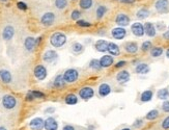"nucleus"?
<instances>
[{"mask_svg": "<svg viewBox=\"0 0 169 130\" xmlns=\"http://www.w3.org/2000/svg\"><path fill=\"white\" fill-rule=\"evenodd\" d=\"M154 97V93L151 90H146L141 93L140 95V101L141 102H149Z\"/></svg>", "mask_w": 169, "mask_h": 130, "instance_id": "nucleus-28", "label": "nucleus"}, {"mask_svg": "<svg viewBox=\"0 0 169 130\" xmlns=\"http://www.w3.org/2000/svg\"><path fill=\"white\" fill-rule=\"evenodd\" d=\"M131 31L135 37L141 38L145 34L144 31V24L140 23V22H135L131 25Z\"/></svg>", "mask_w": 169, "mask_h": 130, "instance_id": "nucleus-9", "label": "nucleus"}, {"mask_svg": "<svg viewBox=\"0 0 169 130\" xmlns=\"http://www.w3.org/2000/svg\"><path fill=\"white\" fill-rule=\"evenodd\" d=\"M149 52H151V56L152 57H160L162 54H163L164 52V49L160 46H157V47H152L151 50H149Z\"/></svg>", "mask_w": 169, "mask_h": 130, "instance_id": "nucleus-32", "label": "nucleus"}, {"mask_svg": "<svg viewBox=\"0 0 169 130\" xmlns=\"http://www.w3.org/2000/svg\"><path fill=\"white\" fill-rule=\"evenodd\" d=\"M66 80L63 78V74H58V75L54 78L53 81V86L55 89H62V87L66 86Z\"/></svg>", "mask_w": 169, "mask_h": 130, "instance_id": "nucleus-23", "label": "nucleus"}, {"mask_svg": "<svg viewBox=\"0 0 169 130\" xmlns=\"http://www.w3.org/2000/svg\"><path fill=\"white\" fill-rule=\"evenodd\" d=\"M111 92H112V87L107 82L101 83L99 86V89H97V94H99V96L101 98H105V97L108 96L109 94H111Z\"/></svg>", "mask_w": 169, "mask_h": 130, "instance_id": "nucleus-11", "label": "nucleus"}, {"mask_svg": "<svg viewBox=\"0 0 169 130\" xmlns=\"http://www.w3.org/2000/svg\"><path fill=\"white\" fill-rule=\"evenodd\" d=\"M143 124H144L143 120H142V119H137L134 123H133V128L139 129V128H141L142 126H143Z\"/></svg>", "mask_w": 169, "mask_h": 130, "instance_id": "nucleus-40", "label": "nucleus"}, {"mask_svg": "<svg viewBox=\"0 0 169 130\" xmlns=\"http://www.w3.org/2000/svg\"><path fill=\"white\" fill-rule=\"evenodd\" d=\"M93 6V0H79V8L83 11H89Z\"/></svg>", "mask_w": 169, "mask_h": 130, "instance_id": "nucleus-29", "label": "nucleus"}, {"mask_svg": "<svg viewBox=\"0 0 169 130\" xmlns=\"http://www.w3.org/2000/svg\"><path fill=\"white\" fill-rule=\"evenodd\" d=\"M50 44L52 45L53 47L55 48H60L64 46L67 44V35L64 32H61V31H56V32H53L50 37Z\"/></svg>", "mask_w": 169, "mask_h": 130, "instance_id": "nucleus-1", "label": "nucleus"}, {"mask_svg": "<svg viewBox=\"0 0 169 130\" xmlns=\"http://www.w3.org/2000/svg\"><path fill=\"white\" fill-rule=\"evenodd\" d=\"M0 79L2 80V82H3V83L9 84V83L12 82V73L9 72L8 70L1 69V70H0Z\"/></svg>", "mask_w": 169, "mask_h": 130, "instance_id": "nucleus-21", "label": "nucleus"}, {"mask_svg": "<svg viewBox=\"0 0 169 130\" xmlns=\"http://www.w3.org/2000/svg\"><path fill=\"white\" fill-rule=\"evenodd\" d=\"M116 80L118 81L119 83H127L131 78V75H130V72L127 70H122L116 74Z\"/></svg>", "mask_w": 169, "mask_h": 130, "instance_id": "nucleus-18", "label": "nucleus"}, {"mask_svg": "<svg viewBox=\"0 0 169 130\" xmlns=\"http://www.w3.org/2000/svg\"><path fill=\"white\" fill-rule=\"evenodd\" d=\"M123 49L129 54H136L139 50V47L136 42H127L123 45Z\"/></svg>", "mask_w": 169, "mask_h": 130, "instance_id": "nucleus-16", "label": "nucleus"}, {"mask_svg": "<svg viewBox=\"0 0 169 130\" xmlns=\"http://www.w3.org/2000/svg\"><path fill=\"white\" fill-rule=\"evenodd\" d=\"M107 12H108V8H107L106 5L104 4L97 5L96 8V18L97 20H101V19H103L104 16L107 14Z\"/></svg>", "mask_w": 169, "mask_h": 130, "instance_id": "nucleus-26", "label": "nucleus"}, {"mask_svg": "<svg viewBox=\"0 0 169 130\" xmlns=\"http://www.w3.org/2000/svg\"><path fill=\"white\" fill-rule=\"evenodd\" d=\"M45 130H58V122L53 117H48L45 120Z\"/></svg>", "mask_w": 169, "mask_h": 130, "instance_id": "nucleus-17", "label": "nucleus"}, {"mask_svg": "<svg viewBox=\"0 0 169 130\" xmlns=\"http://www.w3.org/2000/svg\"><path fill=\"white\" fill-rule=\"evenodd\" d=\"M32 94H33L35 99H44L46 97V95L43 92H41V91H32Z\"/></svg>", "mask_w": 169, "mask_h": 130, "instance_id": "nucleus-41", "label": "nucleus"}, {"mask_svg": "<svg viewBox=\"0 0 169 130\" xmlns=\"http://www.w3.org/2000/svg\"><path fill=\"white\" fill-rule=\"evenodd\" d=\"M79 77H80L79 71L77 69H75V68H70V69L64 71V73H63V78L67 83L76 82V81L79 79Z\"/></svg>", "mask_w": 169, "mask_h": 130, "instance_id": "nucleus-3", "label": "nucleus"}, {"mask_svg": "<svg viewBox=\"0 0 169 130\" xmlns=\"http://www.w3.org/2000/svg\"><path fill=\"white\" fill-rule=\"evenodd\" d=\"M162 110L164 112H169V100H164L162 103Z\"/></svg>", "mask_w": 169, "mask_h": 130, "instance_id": "nucleus-43", "label": "nucleus"}, {"mask_svg": "<svg viewBox=\"0 0 169 130\" xmlns=\"http://www.w3.org/2000/svg\"><path fill=\"white\" fill-rule=\"evenodd\" d=\"M135 72L140 75L147 74L149 72V66L145 63H139L135 66Z\"/></svg>", "mask_w": 169, "mask_h": 130, "instance_id": "nucleus-25", "label": "nucleus"}, {"mask_svg": "<svg viewBox=\"0 0 169 130\" xmlns=\"http://www.w3.org/2000/svg\"><path fill=\"white\" fill-rule=\"evenodd\" d=\"M41 41H42V37H38L37 39H35V43H37V46L41 44Z\"/></svg>", "mask_w": 169, "mask_h": 130, "instance_id": "nucleus-50", "label": "nucleus"}, {"mask_svg": "<svg viewBox=\"0 0 169 130\" xmlns=\"http://www.w3.org/2000/svg\"><path fill=\"white\" fill-rule=\"evenodd\" d=\"M77 25L79 27H82V28H88V27H92V23L86 20H83V19H80V20L77 21Z\"/></svg>", "mask_w": 169, "mask_h": 130, "instance_id": "nucleus-39", "label": "nucleus"}, {"mask_svg": "<svg viewBox=\"0 0 169 130\" xmlns=\"http://www.w3.org/2000/svg\"><path fill=\"white\" fill-rule=\"evenodd\" d=\"M127 65V61L126 60H119L117 63L115 64V68L116 69H122V67H125Z\"/></svg>", "mask_w": 169, "mask_h": 130, "instance_id": "nucleus-46", "label": "nucleus"}, {"mask_svg": "<svg viewBox=\"0 0 169 130\" xmlns=\"http://www.w3.org/2000/svg\"><path fill=\"white\" fill-rule=\"evenodd\" d=\"M33 74H34V77L37 78V80L43 81L47 78L48 71L46 69V67L43 66V65H37V66H35L34 68Z\"/></svg>", "mask_w": 169, "mask_h": 130, "instance_id": "nucleus-6", "label": "nucleus"}, {"mask_svg": "<svg viewBox=\"0 0 169 130\" xmlns=\"http://www.w3.org/2000/svg\"><path fill=\"white\" fill-rule=\"evenodd\" d=\"M130 22H131V19L125 13H119V14L116 15L115 23L118 26H121V27H127L128 25H130Z\"/></svg>", "mask_w": 169, "mask_h": 130, "instance_id": "nucleus-8", "label": "nucleus"}, {"mask_svg": "<svg viewBox=\"0 0 169 130\" xmlns=\"http://www.w3.org/2000/svg\"><path fill=\"white\" fill-rule=\"evenodd\" d=\"M155 8L159 14H167L169 12V0H157Z\"/></svg>", "mask_w": 169, "mask_h": 130, "instance_id": "nucleus-7", "label": "nucleus"}, {"mask_svg": "<svg viewBox=\"0 0 169 130\" xmlns=\"http://www.w3.org/2000/svg\"><path fill=\"white\" fill-rule=\"evenodd\" d=\"M55 20H56V15L53 12H47L41 17L42 25L46 26V27H50V26L53 25Z\"/></svg>", "mask_w": 169, "mask_h": 130, "instance_id": "nucleus-5", "label": "nucleus"}, {"mask_svg": "<svg viewBox=\"0 0 169 130\" xmlns=\"http://www.w3.org/2000/svg\"><path fill=\"white\" fill-rule=\"evenodd\" d=\"M78 95H79L80 99L84 100V101H88V100L93 98V96H95V90L92 86H84L79 90Z\"/></svg>", "mask_w": 169, "mask_h": 130, "instance_id": "nucleus-4", "label": "nucleus"}, {"mask_svg": "<svg viewBox=\"0 0 169 130\" xmlns=\"http://www.w3.org/2000/svg\"><path fill=\"white\" fill-rule=\"evenodd\" d=\"M73 1H76V0H73Z\"/></svg>", "mask_w": 169, "mask_h": 130, "instance_id": "nucleus-55", "label": "nucleus"}, {"mask_svg": "<svg viewBox=\"0 0 169 130\" xmlns=\"http://www.w3.org/2000/svg\"><path fill=\"white\" fill-rule=\"evenodd\" d=\"M0 130H7L5 127H3V126H0Z\"/></svg>", "mask_w": 169, "mask_h": 130, "instance_id": "nucleus-52", "label": "nucleus"}, {"mask_svg": "<svg viewBox=\"0 0 169 130\" xmlns=\"http://www.w3.org/2000/svg\"><path fill=\"white\" fill-rule=\"evenodd\" d=\"M108 44H109V42L106 40H97L95 44V49L97 52L105 53V52L108 51Z\"/></svg>", "mask_w": 169, "mask_h": 130, "instance_id": "nucleus-19", "label": "nucleus"}, {"mask_svg": "<svg viewBox=\"0 0 169 130\" xmlns=\"http://www.w3.org/2000/svg\"><path fill=\"white\" fill-rule=\"evenodd\" d=\"M168 29H169V27H168Z\"/></svg>", "mask_w": 169, "mask_h": 130, "instance_id": "nucleus-56", "label": "nucleus"}, {"mask_svg": "<svg viewBox=\"0 0 169 130\" xmlns=\"http://www.w3.org/2000/svg\"><path fill=\"white\" fill-rule=\"evenodd\" d=\"M29 127L31 130H43L45 127V121L42 118H34L29 122Z\"/></svg>", "mask_w": 169, "mask_h": 130, "instance_id": "nucleus-14", "label": "nucleus"}, {"mask_svg": "<svg viewBox=\"0 0 169 130\" xmlns=\"http://www.w3.org/2000/svg\"><path fill=\"white\" fill-rule=\"evenodd\" d=\"M121 130H131V129L128 128V127H126V128H122V129H121Z\"/></svg>", "mask_w": 169, "mask_h": 130, "instance_id": "nucleus-53", "label": "nucleus"}, {"mask_svg": "<svg viewBox=\"0 0 169 130\" xmlns=\"http://www.w3.org/2000/svg\"><path fill=\"white\" fill-rule=\"evenodd\" d=\"M78 101H79L78 97L73 93L67 94V95L66 96V98H64V102H66L67 105H75V104L78 103Z\"/></svg>", "mask_w": 169, "mask_h": 130, "instance_id": "nucleus-30", "label": "nucleus"}, {"mask_svg": "<svg viewBox=\"0 0 169 130\" xmlns=\"http://www.w3.org/2000/svg\"><path fill=\"white\" fill-rule=\"evenodd\" d=\"M58 58V54L55 50H47L43 55V60L47 64H51Z\"/></svg>", "mask_w": 169, "mask_h": 130, "instance_id": "nucleus-15", "label": "nucleus"}, {"mask_svg": "<svg viewBox=\"0 0 169 130\" xmlns=\"http://www.w3.org/2000/svg\"><path fill=\"white\" fill-rule=\"evenodd\" d=\"M71 51L75 55H79L81 53H83L84 46L81 43H79V42H75V43L72 44V46H71Z\"/></svg>", "mask_w": 169, "mask_h": 130, "instance_id": "nucleus-27", "label": "nucleus"}, {"mask_svg": "<svg viewBox=\"0 0 169 130\" xmlns=\"http://www.w3.org/2000/svg\"><path fill=\"white\" fill-rule=\"evenodd\" d=\"M71 19H72L73 21H78L81 19V12L79 9H73L72 13H71Z\"/></svg>", "mask_w": 169, "mask_h": 130, "instance_id": "nucleus-37", "label": "nucleus"}, {"mask_svg": "<svg viewBox=\"0 0 169 130\" xmlns=\"http://www.w3.org/2000/svg\"><path fill=\"white\" fill-rule=\"evenodd\" d=\"M158 99L160 100H167L169 98V90L167 89H160L157 93Z\"/></svg>", "mask_w": 169, "mask_h": 130, "instance_id": "nucleus-34", "label": "nucleus"}, {"mask_svg": "<svg viewBox=\"0 0 169 130\" xmlns=\"http://www.w3.org/2000/svg\"><path fill=\"white\" fill-rule=\"evenodd\" d=\"M54 112H55V108H53V107H49V108L45 110V113H53Z\"/></svg>", "mask_w": 169, "mask_h": 130, "instance_id": "nucleus-48", "label": "nucleus"}, {"mask_svg": "<svg viewBox=\"0 0 169 130\" xmlns=\"http://www.w3.org/2000/svg\"><path fill=\"white\" fill-rule=\"evenodd\" d=\"M144 31L145 34L149 38H154L157 34V29H156V26L152 23V22H146L144 24Z\"/></svg>", "mask_w": 169, "mask_h": 130, "instance_id": "nucleus-20", "label": "nucleus"}, {"mask_svg": "<svg viewBox=\"0 0 169 130\" xmlns=\"http://www.w3.org/2000/svg\"><path fill=\"white\" fill-rule=\"evenodd\" d=\"M8 0H0V2H7Z\"/></svg>", "mask_w": 169, "mask_h": 130, "instance_id": "nucleus-54", "label": "nucleus"}, {"mask_svg": "<svg viewBox=\"0 0 169 130\" xmlns=\"http://www.w3.org/2000/svg\"><path fill=\"white\" fill-rule=\"evenodd\" d=\"M163 38L165 39V40H169V30L164 32V34H163Z\"/></svg>", "mask_w": 169, "mask_h": 130, "instance_id": "nucleus-49", "label": "nucleus"}, {"mask_svg": "<svg viewBox=\"0 0 169 130\" xmlns=\"http://www.w3.org/2000/svg\"><path fill=\"white\" fill-rule=\"evenodd\" d=\"M62 130H76V128H75V126H73V125L67 124L62 127Z\"/></svg>", "mask_w": 169, "mask_h": 130, "instance_id": "nucleus-47", "label": "nucleus"}, {"mask_svg": "<svg viewBox=\"0 0 169 130\" xmlns=\"http://www.w3.org/2000/svg\"><path fill=\"white\" fill-rule=\"evenodd\" d=\"M100 64L103 69H107V68L111 67L114 64V56L110 54H105L100 58Z\"/></svg>", "mask_w": 169, "mask_h": 130, "instance_id": "nucleus-13", "label": "nucleus"}, {"mask_svg": "<svg viewBox=\"0 0 169 130\" xmlns=\"http://www.w3.org/2000/svg\"><path fill=\"white\" fill-rule=\"evenodd\" d=\"M108 53L112 56H118L121 55V48L118 47L117 44L113 43V42H109L108 44Z\"/></svg>", "mask_w": 169, "mask_h": 130, "instance_id": "nucleus-22", "label": "nucleus"}, {"mask_svg": "<svg viewBox=\"0 0 169 130\" xmlns=\"http://www.w3.org/2000/svg\"><path fill=\"white\" fill-rule=\"evenodd\" d=\"M149 15H151V12H149V9L146 8H142L140 9H138L137 13H136V17L138 19H141V20L142 19H146Z\"/></svg>", "mask_w": 169, "mask_h": 130, "instance_id": "nucleus-31", "label": "nucleus"}, {"mask_svg": "<svg viewBox=\"0 0 169 130\" xmlns=\"http://www.w3.org/2000/svg\"><path fill=\"white\" fill-rule=\"evenodd\" d=\"M54 4L57 9L62 11V9H64L67 6V0H55Z\"/></svg>", "mask_w": 169, "mask_h": 130, "instance_id": "nucleus-36", "label": "nucleus"}, {"mask_svg": "<svg viewBox=\"0 0 169 130\" xmlns=\"http://www.w3.org/2000/svg\"><path fill=\"white\" fill-rule=\"evenodd\" d=\"M15 35V28L12 25H6L2 30V39L5 42L11 41Z\"/></svg>", "mask_w": 169, "mask_h": 130, "instance_id": "nucleus-12", "label": "nucleus"}, {"mask_svg": "<svg viewBox=\"0 0 169 130\" xmlns=\"http://www.w3.org/2000/svg\"><path fill=\"white\" fill-rule=\"evenodd\" d=\"M88 67L93 71H101L103 69L102 66H101V64H100V60H96V58H93V60H92L89 61Z\"/></svg>", "mask_w": 169, "mask_h": 130, "instance_id": "nucleus-33", "label": "nucleus"}, {"mask_svg": "<svg viewBox=\"0 0 169 130\" xmlns=\"http://www.w3.org/2000/svg\"><path fill=\"white\" fill-rule=\"evenodd\" d=\"M127 34H128V31L126 30V28L121 27V26L113 28L111 30L112 38L115 39V40H123V39L127 37Z\"/></svg>", "mask_w": 169, "mask_h": 130, "instance_id": "nucleus-10", "label": "nucleus"}, {"mask_svg": "<svg viewBox=\"0 0 169 130\" xmlns=\"http://www.w3.org/2000/svg\"><path fill=\"white\" fill-rule=\"evenodd\" d=\"M26 101H33V100L35 99L33 94H32V91H29V92L26 94V97H25Z\"/></svg>", "mask_w": 169, "mask_h": 130, "instance_id": "nucleus-45", "label": "nucleus"}, {"mask_svg": "<svg viewBox=\"0 0 169 130\" xmlns=\"http://www.w3.org/2000/svg\"><path fill=\"white\" fill-rule=\"evenodd\" d=\"M24 47L25 49L31 52L34 50V48L37 47V43H35V39L32 37H27L24 41Z\"/></svg>", "mask_w": 169, "mask_h": 130, "instance_id": "nucleus-24", "label": "nucleus"}, {"mask_svg": "<svg viewBox=\"0 0 169 130\" xmlns=\"http://www.w3.org/2000/svg\"><path fill=\"white\" fill-rule=\"evenodd\" d=\"M159 117V110L158 109H152L151 112H148L146 113L145 116V119L147 120V121H154V120L158 119Z\"/></svg>", "mask_w": 169, "mask_h": 130, "instance_id": "nucleus-35", "label": "nucleus"}, {"mask_svg": "<svg viewBox=\"0 0 169 130\" xmlns=\"http://www.w3.org/2000/svg\"><path fill=\"white\" fill-rule=\"evenodd\" d=\"M17 8H19V9H21V11H26L28 8H27V4H26L25 2H23V1H19V2H17Z\"/></svg>", "mask_w": 169, "mask_h": 130, "instance_id": "nucleus-44", "label": "nucleus"}, {"mask_svg": "<svg viewBox=\"0 0 169 130\" xmlns=\"http://www.w3.org/2000/svg\"><path fill=\"white\" fill-rule=\"evenodd\" d=\"M18 103V100L15 96L9 95V94H6L2 97L1 99V104L3 106V108L6 110H12L14 108H16Z\"/></svg>", "mask_w": 169, "mask_h": 130, "instance_id": "nucleus-2", "label": "nucleus"}, {"mask_svg": "<svg viewBox=\"0 0 169 130\" xmlns=\"http://www.w3.org/2000/svg\"><path fill=\"white\" fill-rule=\"evenodd\" d=\"M152 48V44L151 41H144L141 45V50L143 52H147Z\"/></svg>", "mask_w": 169, "mask_h": 130, "instance_id": "nucleus-38", "label": "nucleus"}, {"mask_svg": "<svg viewBox=\"0 0 169 130\" xmlns=\"http://www.w3.org/2000/svg\"><path fill=\"white\" fill-rule=\"evenodd\" d=\"M166 56L169 58V48H168V49L166 50Z\"/></svg>", "mask_w": 169, "mask_h": 130, "instance_id": "nucleus-51", "label": "nucleus"}, {"mask_svg": "<svg viewBox=\"0 0 169 130\" xmlns=\"http://www.w3.org/2000/svg\"><path fill=\"white\" fill-rule=\"evenodd\" d=\"M161 127H162V129H164V130H168L169 129V116L166 117V118L162 121Z\"/></svg>", "mask_w": 169, "mask_h": 130, "instance_id": "nucleus-42", "label": "nucleus"}]
</instances>
